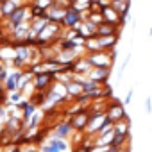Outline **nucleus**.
Returning <instances> with one entry per match:
<instances>
[{"label": "nucleus", "instance_id": "9d476101", "mask_svg": "<svg viewBox=\"0 0 152 152\" xmlns=\"http://www.w3.org/2000/svg\"><path fill=\"white\" fill-rule=\"evenodd\" d=\"M64 90H66V97H68V99H77L79 95L84 93L81 81H77L75 77H73V81H70V83L64 84Z\"/></svg>", "mask_w": 152, "mask_h": 152}, {"label": "nucleus", "instance_id": "f8f14e48", "mask_svg": "<svg viewBox=\"0 0 152 152\" xmlns=\"http://www.w3.org/2000/svg\"><path fill=\"white\" fill-rule=\"evenodd\" d=\"M113 132L115 134H131V122H129V118L113 124Z\"/></svg>", "mask_w": 152, "mask_h": 152}, {"label": "nucleus", "instance_id": "39448f33", "mask_svg": "<svg viewBox=\"0 0 152 152\" xmlns=\"http://www.w3.org/2000/svg\"><path fill=\"white\" fill-rule=\"evenodd\" d=\"M83 22H84V15L79 13L73 6H70V7H66V11H64V16H63L61 25L66 27V29H77Z\"/></svg>", "mask_w": 152, "mask_h": 152}, {"label": "nucleus", "instance_id": "7ed1b4c3", "mask_svg": "<svg viewBox=\"0 0 152 152\" xmlns=\"http://www.w3.org/2000/svg\"><path fill=\"white\" fill-rule=\"evenodd\" d=\"M27 18H31L29 7H27V6H18V7H16V9H15L7 18H6V20H7L6 23H7V27H9V29H11V32H13L16 27H20L22 23H25V20H27Z\"/></svg>", "mask_w": 152, "mask_h": 152}, {"label": "nucleus", "instance_id": "1a4fd4ad", "mask_svg": "<svg viewBox=\"0 0 152 152\" xmlns=\"http://www.w3.org/2000/svg\"><path fill=\"white\" fill-rule=\"evenodd\" d=\"M45 143L52 145L54 148H57V150H61V152H72V145H70V141H68V140H64V138H57V136L50 134V136L47 138V141H45Z\"/></svg>", "mask_w": 152, "mask_h": 152}, {"label": "nucleus", "instance_id": "f03ea898", "mask_svg": "<svg viewBox=\"0 0 152 152\" xmlns=\"http://www.w3.org/2000/svg\"><path fill=\"white\" fill-rule=\"evenodd\" d=\"M70 125L73 131L77 132H84V129L88 127V122H90V113H88V107L86 109H75L73 115H70L68 118Z\"/></svg>", "mask_w": 152, "mask_h": 152}, {"label": "nucleus", "instance_id": "0eeeda50", "mask_svg": "<svg viewBox=\"0 0 152 152\" xmlns=\"http://www.w3.org/2000/svg\"><path fill=\"white\" fill-rule=\"evenodd\" d=\"M75 131L72 129V125H70V122L68 120H61V122H56V125L52 127V134L54 136H57V138H68L70 134H73Z\"/></svg>", "mask_w": 152, "mask_h": 152}, {"label": "nucleus", "instance_id": "f257e3e1", "mask_svg": "<svg viewBox=\"0 0 152 152\" xmlns=\"http://www.w3.org/2000/svg\"><path fill=\"white\" fill-rule=\"evenodd\" d=\"M86 61L91 68H111L115 63V57L111 56V50H99V52H88Z\"/></svg>", "mask_w": 152, "mask_h": 152}, {"label": "nucleus", "instance_id": "4468645a", "mask_svg": "<svg viewBox=\"0 0 152 152\" xmlns=\"http://www.w3.org/2000/svg\"><path fill=\"white\" fill-rule=\"evenodd\" d=\"M38 150H39V152H61V150L54 148V147H52V145H48V143H41Z\"/></svg>", "mask_w": 152, "mask_h": 152}, {"label": "nucleus", "instance_id": "2eb2a0df", "mask_svg": "<svg viewBox=\"0 0 152 152\" xmlns=\"http://www.w3.org/2000/svg\"><path fill=\"white\" fill-rule=\"evenodd\" d=\"M132 97H134V88H131V90L127 91V95H125V99H124V106L129 104V102L132 100Z\"/></svg>", "mask_w": 152, "mask_h": 152}, {"label": "nucleus", "instance_id": "6e6552de", "mask_svg": "<svg viewBox=\"0 0 152 152\" xmlns=\"http://www.w3.org/2000/svg\"><path fill=\"white\" fill-rule=\"evenodd\" d=\"M109 73H111V68H91L90 73H88V79L97 81L100 84H106L107 79H109Z\"/></svg>", "mask_w": 152, "mask_h": 152}, {"label": "nucleus", "instance_id": "dca6fc26", "mask_svg": "<svg viewBox=\"0 0 152 152\" xmlns=\"http://www.w3.org/2000/svg\"><path fill=\"white\" fill-rule=\"evenodd\" d=\"M145 111L148 115L152 113V99H145Z\"/></svg>", "mask_w": 152, "mask_h": 152}, {"label": "nucleus", "instance_id": "9b49d317", "mask_svg": "<svg viewBox=\"0 0 152 152\" xmlns=\"http://www.w3.org/2000/svg\"><path fill=\"white\" fill-rule=\"evenodd\" d=\"M97 36L99 38H104V36H118V27L102 22L100 25H97Z\"/></svg>", "mask_w": 152, "mask_h": 152}, {"label": "nucleus", "instance_id": "20e7f679", "mask_svg": "<svg viewBox=\"0 0 152 152\" xmlns=\"http://www.w3.org/2000/svg\"><path fill=\"white\" fill-rule=\"evenodd\" d=\"M104 113H106V118H107V120H111L113 124H116V122H120V120L129 118V116H127V113H125L124 104H120L118 100H111V102L106 106Z\"/></svg>", "mask_w": 152, "mask_h": 152}, {"label": "nucleus", "instance_id": "423d86ee", "mask_svg": "<svg viewBox=\"0 0 152 152\" xmlns=\"http://www.w3.org/2000/svg\"><path fill=\"white\" fill-rule=\"evenodd\" d=\"M54 83H56L54 73H38L32 77V86H34L36 91H47Z\"/></svg>", "mask_w": 152, "mask_h": 152}, {"label": "nucleus", "instance_id": "ddd939ff", "mask_svg": "<svg viewBox=\"0 0 152 152\" xmlns=\"http://www.w3.org/2000/svg\"><path fill=\"white\" fill-rule=\"evenodd\" d=\"M129 61H131V54H127V56H125V59H124V63H122V66L118 68V79H122V77H124V73H125V68H127V64H129Z\"/></svg>", "mask_w": 152, "mask_h": 152}]
</instances>
